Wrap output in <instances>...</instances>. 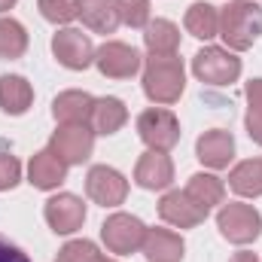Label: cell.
I'll use <instances>...</instances> for the list:
<instances>
[{
  "mask_svg": "<svg viewBox=\"0 0 262 262\" xmlns=\"http://www.w3.org/2000/svg\"><path fill=\"white\" fill-rule=\"evenodd\" d=\"M262 34V6L253 0H229L220 9V34L226 49L247 52Z\"/></svg>",
  "mask_w": 262,
  "mask_h": 262,
  "instance_id": "6da1fadb",
  "label": "cell"
},
{
  "mask_svg": "<svg viewBox=\"0 0 262 262\" xmlns=\"http://www.w3.org/2000/svg\"><path fill=\"white\" fill-rule=\"evenodd\" d=\"M186 89V70L177 55H149L143 64V95L152 104H177Z\"/></svg>",
  "mask_w": 262,
  "mask_h": 262,
  "instance_id": "7a4b0ae2",
  "label": "cell"
},
{
  "mask_svg": "<svg viewBox=\"0 0 262 262\" xmlns=\"http://www.w3.org/2000/svg\"><path fill=\"white\" fill-rule=\"evenodd\" d=\"M216 226L223 232L226 241L232 244H253L262 235V216L253 204H244V201H229L220 207L216 213Z\"/></svg>",
  "mask_w": 262,
  "mask_h": 262,
  "instance_id": "3957f363",
  "label": "cell"
},
{
  "mask_svg": "<svg viewBox=\"0 0 262 262\" xmlns=\"http://www.w3.org/2000/svg\"><path fill=\"white\" fill-rule=\"evenodd\" d=\"M192 73L204 85H232L241 76V58L223 46H204L192 58Z\"/></svg>",
  "mask_w": 262,
  "mask_h": 262,
  "instance_id": "277c9868",
  "label": "cell"
},
{
  "mask_svg": "<svg viewBox=\"0 0 262 262\" xmlns=\"http://www.w3.org/2000/svg\"><path fill=\"white\" fill-rule=\"evenodd\" d=\"M137 137L149 149L168 152L180 143V119L165 107H149L137 116Z\"/></svg>",
  "mask_w": 262,
  "mask_h": 262,
  "instance_id": "5b68a950",
  "label": "cell"
},
{
  "mask_svg": "<svg viewBox=\"0 0 262 262\" xmlns=\"http://www.w3.org/2000/svg\"><path fill=\"white\" fill-rule=\"evenodd\" d=\"M49 149L64 162L67 168L70 165H82L89 162L92 149H95V131L85 122H67V125H58L55 134L49 137Z\"/></svg>",
  "mask_w": 262,
  "mask_h": 262,
  "instance_id": "8992f818",
  "label": "cell"
},
{
  "mask_svg": "<svg viewBox=\"0 0 262 262\" xmlns=\"http://www.w3.org/2000/svg\"><path fill=\"white\" fill-rule=\"evenodd\" d=\"M143 235H146V226L131 213H113L101 226V238H104L107 250L119 253V256L137 253L143 247Z\"/></svg>",
  "mask_w": 262,
  "mask_h": 262,
  "instance_id": "52a82bcc",
  "label": "cell"
},
{
  "mask_svg": "<svg viewBox=\"0 0 262 262\" xmlns=\"http://www.w3.org/2000/svg\"><path fill=\"white\" fill-rule=\"evenodd\" d=\"M52 55L67 70H85L89 64H95V43L79 28H61L52 37Z\"/></svg>",
  "mask_w": 262,
  "mask_h": 262,
  "instance_id": "ba28073f",
  "label": "cell"
},
{
  "mask_svg": "<svg viewBox=\"0 0 262 262\" xmlns=\"http://www.w3.org/2000/svg\"><path fill=\"white\" fill-rule=\"evenodd\" d=\"M85 192L101 207H119L128 195V180L110 165H95L85 174Z\"/></svg>",
  "mask_w": 262,
  "mask_h": 262,
  "instance_id": "9c48e42d",
  "label": "cell"
},
{
  "mask_svg": "<svg viewBox=\"0 0 262 262\" xmlns=\"http://www.w3.org/2000/svg\"><path fill=\"white\" fill-rule=\"evenodd\" d=\"M95 67L107 79H128V76H134L140 70V52L134 46H128V43L107 40L104 46L95 49Z\"/></svg>",
  "mask_w": 262,
  "mask_h": 262,
  "instance_id": "30bf717a",
  "label": "cell"
},
{
  "mask_svg": "<svg viewBox=\"0 0 262 262\" xmlns=\"http://www.w3.org/2000/svg\"><path fill=\"white\" fill-rule=\"evenodd\" d=\"M43 216H46V223L55 235H73L85 223V204L73 192H58V195H52L46 201Z\"/></svg>",
  "mask_w": 262,
  "mask_h": 262,
  "instance_id": "8fae6325",
  "label": "cell"
},
{
  "mask_svg": "<svg viewBox=\"0 0 262 262\" xmlns=\"http://www.w3.org/2000/svg\"><path fill=\"white\" fill-rule=\"evenodd\" d=\"M159 216L168 223V226H177V229H195L207 220V207H201L192 195H186V189H174V192H165L159 201Z\"/></svg>",
  "mask_w": 262,
  "mask_h": 262,
  "instance_id": "7c38bea8",
  "label": "cell"
},
{
  "mask_svg": "<svg viewBox=\"0 0 262 262\" xmlns=\"http://www.w3.org/2000/svg\"><path fill=\"white\" fill-rule=\"evenodd\" d=\"M134 180L140 189H168L174 183V162L168 159V152H156V149H146L140 159H137V168H134Z\"/></svg>",
  "mask_w": 262,
  "mask_h": 262,
  "instance_id": "4fadbf2b",
  "label": "cell"
},
{
  "mask_svg": "<svg viewBox=\"0 0 262 262\" xmlns=\"http://www.w3.org/2000/svg\"><path fill=\"white\" fill-rule=\"evenodd\" d=\"M195 156L201 165H207L213 171L229 168V162L235 159V137H232V131H223V128L204 131L195 143Z\"/></svg>",
  "mask_w": 262,
  "mask_h": 262,
  "instance_id": "5bb4252c",
  "label": "cell"
},
{
  "mask_svg": "<svg viewBox=\"0 0 262 262\" xmlns=\"http://www.w3.org/2000/svg\"><path fill=\"white\" fill-rule=\"evenodd\" d=\"M67 180V165L52 152V149H40L34 152L31 165H28V183L37 189H58Z\"/></svg>",
  "mask_w": 262,
  "mask_h": 262,
  "instance_id": "9a60e30c",
  "label": "cell"
},
{
  "mask_svg": "<svg viewBox=\"0 0 262 262\" xmlns=\"http://www.w3.org/2000/svg\"><path fill=\"white\" fill-rule=\"evenodd\" d=\"M183 250H186L183 238L171 229H146L143 247H140V253L149 262H180Z\"/></svg>",
  "mask_w": 262,
  "mask_h": 262,
  "instance_id": "2e32d148",
  "label": "cell"
},
{
  "mask_svg": "<svg viewBox=\"0 0 262 262\" xmlns=\"http://www.w3.org/2000/svg\"><path fill=\"white\" fill-rule=\"evenodd\" d=\"M31 104H34V89L25 76L15 73L0 76V110L6 116H21L31 110Z\"/></svg>",
  "mask_w": 262,
  "mask_h": 262,
  "instance_id": "e0dca14e",
  "label": "cell"
},
{
  "mask_svg": "<svg viewBox=\"0 0 262 262\" xmlns=\"http://www.w3.org/2000/svg\"><path fill=\"white\" fill-rule=\"evenodd\" d=\"M92 107H95V98L89 92H79V89H70V92H61L55 101H52V116L67 125V122H85L92 119Z\"/></svg>",
  "mask_w": 262,
  "mask_h": 262,
  "instance_id": "ac0fdd59",
  "label": "cell"
},
{
  "mask_svg": "<svg viewBox=\"0 0 262 262\" xmlns=\"http://www.w3.org/2000/svg\"><path fill=\"white\" fill-rule=\"evenodd\" d=\"M125 122H128V110H125V104L119 98H95L92 119H89V125H92L95 134L110 137V134H116V131L122 128Z\"/></svg>",
  "mask_w": 262,
  "mask_h": 262,
  "instance_id": "d6986e66",
  "label": "cell"
},
{
  "mask_svg": "<svg viewBox=\"0 0 262 262\" xmlns=\"http://www.w3.org/2000/svg\"><path fill=\"white\" fill-rule=\"evenodd\" d=\"M143 46L149 55H177L180 49V28L168 18H149L143 28Z\"/></svg>",
  "mask_w": 262,
  "mask_h": 262,
  "instance_id": "ffe728a7",
  "label": "cell"
},
{
  "mask_svg": "<svg viewBox=\"0 0 262 262\" xmlns=\"http://www.w3.org/2000/svg\"><path fill=\"white\" fill-rule=\"evenodd\" d=\"M79 18L95 34H113L119 28L116 0H79Z\"/></svg>",
  "mask_w": 262,
  "mask_h": 262,
  "instance_id": "44dd1931",
  "label": "cell"
},
{
  "mask_svg": "<svg viewBox=\"0 0 262 262\" xmlns=\"http://www.w3.org/2000/svg\"><path fill=\"white\" fill-rule=\"evenodd\" d=\"M183 25H186V31L192 37H198V40H213L220 34V9L210 6V3H204V0H195L186 9Z\"/></svg>",
  "mask_w": 262,
  "mask_h": 262,
  "instance_id": "7402d4cb",
  "label": "cell"
},
{
  "mask_svg": "<svg viewBox=\"0 0 262 262\" xmlns=\"http://www.w3.org/2000/svg\"><path fill=\"white\" fill-rule=\"evenodd\" d=\"M229 186L244 198H259L262 195V159H244L232 168Z\"/></svg>",
  "mask_w": 262,
  "mask_h": 262,
  "instance_id": "603a6c76",
  "label": "cell"
},
{
  "mask_svg": "<svg viewBox=\"0 0 262 262\" xmlns=\"http://www.w3.org/2000/svg\"><path fill=\"white\" fill-rule=\"evenodd\" d=\"M186 195H192L201 207H213V204H223L226 198V183L216 177V174H192L189 183H186Z\"/></svg>",
  "mask_w": 262,
  "mask_h": 262,
  "instance_id": "cb8c5ba5",
  "label": "cell"
},
{
  "mask_svg": "<svg viewBox=\"0 0 262 262\" xmlns=\"http://www.w3.org/2000/svg\"><path fill=\"white\" fill-rule=\"evenodd\" d=\"M28 52V31L15 18H0V58L15 61Z\"/></svg>",
  "mask_w": 262,
  "mask_h": 262,
  "instance_id": "d4e9b609",
  "label": "cell"
},
{
  "mask_svg": "<svg viewBox=\"0 0 262 262\" xmlns=\"http://www.w3.org/2000/svg\"><path fill=\"white\" fill-rule=\"evenodd\" d=\"M37 9L46 21L52 25H67L79 15V0H37Z\"/></svg>",
  "mask_w": 262,
  "mask_h": 262,
  "instance_id": "484cf974",
  "label": "cell"
},
{
  "mask_svg": "<svg viewBox=\"0 0 262 262\" xmlns=\"http://www.w3.org/2000/svg\"><path fill=\"white\" fill-rule=\"evenodd\" d=\"M101 250H98V244H92V241H85V238H79V241H67L64 247L58 250V256L55 262H101Z\"/></svg>",
  "mask_w": 262,
  "mask_h": 262,
  "instance_id": "4316f807",
  "label": "cell"
},
{
  "mask_svg": "<svg viewBox=\"0 0 262 262\" xmlns=\"http://www.w3.org/2000/svg\"><path fill=\"white\" fill-rule=\"evenodd\" d=\"M119 21L128 28H146L149 25V0H116Z\"/></svg>",
  "mask_w": 262,
  "mask_h": 262,
  "instance_id": "83f0119b",
  "label": "cell"
},
{
  "mask_svg": "<svg viewBox=\"0 0 262 262\" xmlns=\"http://www.w3.org/2000/svg\"><path fill=\"white\" fill-rule=\"evenodd\" d=\"M18 180H21V165H18V159H15L12 152H3V149H0V192L15 189Z\"/></svg>",
  "mask_w": 262,
  "mask_h": 262,
  "instance_id": "f1b7e54d",
  "label": "cell"
},
{
  "mask_svg": "<svg viewBox=\"0 0 262 262\" xmlns=\"http://www.w3.org/2000/svg\"><path fill=\"white\" fill-rule=\"evenodd\" d=\"M0 262H31V259H28V253L21 247H15L12 241H6L0 235Z\"/></svg>",
  "mask_w": 262,
  "mask_h": 262,
  "instance_id": "f546056e",
  "label": "cell"
},
{
  "mask_svg": "<svg viewBox=\"0 0 262 262\" xmlns=\"http://www.w3.org/2000/svg\"><path fill=\"white\" fill-rule=\"evenodd\" d=\"M244 125H247L250 140L262 146V110H247V119H244Z\"/></svg>",
  "mask_w": 262,
  "mask_h": 262,
  "instance_id": "4dcf8cb0",
  "label": "cell"
},
{
  "mask_svg": "<svg viewBox=\"0 0 262 262\" xmlns=\"http://www.w3.org/2000/svg\"><path fill=\"white\" fill-rule=\"evenodd\" d=\"M244 95H247L250 110H262V76H259V79H250V82H247Z\"/></svg>",
  "mask_w": 262,
  "mask_h": 262,
  "instance_id": "1f68e13d",
  "label": "cell"
},
{
  "mask_svg": "<svg viewBox=\"0 0 262 262\" xmlns=\"http://www.w3.org/2000/svg\"><path fill=\"white\" fill-rule=\"evenodd\" d=\"M229 262H259V259H256V253H247V250H241V253H235Z\"/></svg>",
  "mask_w": 262,
  "mask_h": 262,
  "instance_id": "d6a6232c",
  "label": "cell"
},
{
  "mask_svg": "<svg viewBox=\"0 0 262 262\" xmlns=\"http://www.w3.org/2000/svg\"><path fill=\"white\" fill-rule=\"evenodd\" d=\"M18 0H0V12H6V9H12Z\"/></svg>",
  "mask_w": 262,
  "mask_h": 262,
  "instance_id": "836d02e7",
  "label": "cell"
},
{
  "mask_svg": "<svg viewBox=\"0 0 262 262\" xmlns=\"http://www.w3.org/2000/svg\"><path fill=\"white\" fill-rule=\"evenodd\" d=\"M101 262H116V259H107V256H104V259H101Z\"/></svg>",
  "mask_w": 262,
  "mask_h": 262,
  "instance_id": "e575fe53",
  "label": "cell"
}]
</instances>
